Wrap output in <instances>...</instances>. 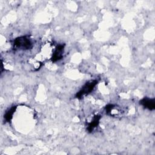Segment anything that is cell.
Returning <instances> with one entry per match:
<instances>
[{
  "label": "cell",
  "instance_id": "obj_1",
  "mask_svg": "<svg viewBox=\"0 0 155 155\" xmlns=\"http://www.w3.org/2000/svg\"><path fill=\"white\" fill-rule=\"evenodd\" d=\"M14 45L16 48L23 50H28L32 47L31 40L27 36H21L16 38L14 41Z\"/></svg>",
  "mask_w": 155,
  "mask_h": 155
},
{
  "label": "cell",
  "instance_id": "obj_2",
  "mask_svg": "<svg viewBox=\"0 0 155 155\" xmlns=\"http://www.w3.org/2000/svg\"><path fill=\"white\" fill-rule=\"evenodd\" d=\"M97 84V80H93L87 82L82 87V88L76 93L75 97L76 98H81L82 96L89 94L91 92V91H93V90L94 88Z\"/></svg>",
  "mask_w": 155,
  "mask_h": 155
},
{
  "label": "cell",
  "instance_id": "obj_3",
  "mask_svg": "<svg viewBox=\"0 0 155 155\" xmlns=\"http://www.w3.org/2000/svg\"><path fill=\"white\" fill-rule=\"evenodd\" d=\"M64 50V45L63 44H60L56 47L55 50L51 58V61L53 62H56L62 59V58L63 57Z\"/></svg>",
  "mask_w": 155,
  "mask_h": 155
},
{
  "label": "cell",
  "instance_id": "obj_4",
  "mask_svg": "<svg viewBox=\"0 0 155 155\" xmlns=\"http://www.w3.org/2000/svg\"><path fill=\"white\" fill-rule=\"evenodd\" d=\"M140 104L144 108L150 110H153L155 108V101L154 99L144 97L140 101Z\"/></svg>",
  "mask_w": 155,
  "mask_h": 155
},
{
  "label": "cell",
  "instance_id": "obj_5",
  "mask_svg": "<svg viewBox=\"0 0 155 155\" xmlns=\"http://www.w3.org/2000/svg\"><path fill=\"white\" fill-rule=\"evenodd\" d=\"M101 118V116L99 115H95L92 120L88 124V127H87V131L90 133L92 132L93 131V130L97 127V125H99V120Z\"/></svg>",
  "mask_w": 155,
  "mask_h": 155
},
{
  "label": "cell",
  "instance_id": "obj_6",
  "mask_svg": "<svg viewBox=\"0 0 155 155\" xmlns=\"http://www.w3.org/2000/svg\"><path fill=\"white\" fill-rule=\"evenodd\" d=\"M16 109V106H13L9 108L4 114V119L6 122H10L13 117V115L15 112Z\"/></svg>",
  "mask_w": 155,
  "mask_h": 155
},
{
  "label": "cell",
  "instance_id": "obj_7",
  "mask_svg": "<svg viewBox=\"0 0 155 155\" xmlns=\"http://www.w3.org/2000/svg\"><path fill=\"white\" fill-rule=\"evenodd\" d=\"M114 105H111V104H109V105H107L106 107H105V110H106V112L107 113H110V112H111V110L113 108V107Z\"/></svg>",
  "mask_w": 155,
  "mask_h": 155
}]
</instances>
